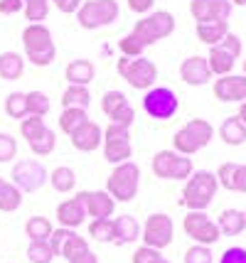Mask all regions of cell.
I'll return each mask as SVG.
<instances>
[{"mask_svg": "<svg viewBox=\"0 0 246 263\" xmlns=\"http://www.w3.org/2000/svg\"><path fill=\"white\" fill-rule=\"evenodd\" d=\"M217 190H219V182H217V175L214 172H210V170L192 172L187 184H185V190H182L180 204H185L190 212H204L212 204Z\"/></svg>", "mask_w": 246, "mask_h": 263, "instance_id": "obj_1", "label": "cell"}, {"mask_svg": "<svg viewBox=\"0 0 246 263\" xmlns=\"http://www.w3.org/2000/svg\"><path fill=\"white\" fill-rule=\"evenodd\" d=\"M25 59H30L35 67H47L57 57V47L52 42V32L45 25H27L23 30Z\"/></svg>", "mask_w": 246, "mask_h": 263, "instance_id": "obj_2", "label": "cell"}, {"mask_svg": "<svg viewBox=\"0 0 246 263\" xmlns=\"http://www.w3.org/2000/svg\"><path fill=\"white\" fill-rule=\"evenodd\" d=\"M214 138V128H212L210 121L204 118H192L187 126H182L173 138V148L180 155H195L202 148L210 145V140Z\"/></svg>", "mask_w": 246, "mask_h": 263, "instance_id": "obj_3", "label": "cell"}, {"mask_svg": "<svg viewBox=\"0 0 246 263\" xmlns=\"http://www.w3.org/2000/svg\"><path fill=\"white\" fill-rule=\"evenodd\" d=\"M138 184H141V167L136 162H121L113 167L106 182V192L113 197L116 202H130L138 195Z\"/></svg>", "mask_w": 246, "mask_h": 263, "instance_id": "obj_4", "label": "cell"}, {"mask_svg": "<svg viewBox=\"0 0 246 263\" xmlns=\"http://www.w3.org/2000/svg\"><path fill=\"white\" fill-rule=\"evenodd\" d=\"M153 175L160 180H190L195 165L187 155H180L175 150H160L153 158Z\"/></svg>", "mask_w": 246, "mask_h": 263, "instance_id": "obj_5", "label": "cell"}, {"mask_svg": "<svg viewBox=\"0 0 246 263\" xmlns=\"http://www.w3.org/2000/svg\"><path fill=\"white\" fill-rule=\"evenodd\" d=\"M175 32V17L170 15L167 10H158V12H150L148 17H143L136 23L133 27V34L141 40L143 45H155L158 40H165L170 34Z\"/></svg>", "mask_w": 246, "mask_h": 263, "instance_id": "obj_6", "label": "cell"}, {"mask_svg": "<svg viewBox=\"0 0 246 263\" xmlns=\"http://www.w3.org/2000/svg\"><path fill=\"white\" fill-rule=\"evenodd\" d=\"M116 71L128 81L133 89H153V84L158 79V67L145 57H138V59L121 57L116 62Z\"/></svg>", "mask_w": 246, "mask_h": 263, "instance_id": "obj_7", "label": "cell"}, {"mask_svg": "<svg viewBox=\"0 0 246 263\" xmlns=\"http://www.w3.org/2000/svg\"><path fill=\"white\" fill-rule=\"evenodd\" d=\"M118 17V3L116 0H84L82 8L77 10V20L84 30H96L111 25Z\"/></svg>", "mask_w": 246, "mask_h": 263, "instance_id": "obj_8", "label": "cell"}, {"mask_svg": "<svg viewBox=\"0 0 246 263\" xmlns=\"http://www.w3.org/2000/svg\"><path fill=\"white\" fill-rule=\"evenodd\" d=\"M143 108H145V114L150 118L170 121L177 114V108H180V99L167 86H153V89H148L145 99H143Z\"/></svg>", "mask_w": 246, "mask_h": 263, "instance_id": "obj_9", "label": "cell"}, {"mask_svg": "<svg viewBox=\"0 0 246 263\" xmlns=\"http://www.w3.org/2000/svg\"><path fill=\"white\" fill-rule=\"evenodd\" d=\"M12 184L20 192H35L40 187H45L49 182V172L45 170V165L40 160H20L12 167Z\"/></svg>", "mask_w": 246, "mask_h": 263, "instance_id": "obj_10", "label": "cell"}, {"mask_svg": "<svg viewBox=\"0 0 246 263\" xmlns=\"http://www.w3.org/2000/svg\"><path fill=\"white\" fill-rule=\"evenodd\" d=\"M173 236H175V224L167 214H150L145 219V227H143V246H150V249H158L163 251L165 246L173 243Z\"/></svg>", "mask_w": 246, "mask_h": 263, "instance_id": "obj_11", "label": "cell"}, {"mask_svg": "<svg viewBox=\"0 0 246 263\" xmlns=\"http://www.w3.org/2000/svg\"><path fill=\"white\" fill-rule=\"evenodd\" d=\"M182 229L190 239L199 243V246H212L219 241V227L217 221H212L204 212H187V217L182 219Z\"/></svg>", "mask_w": 246, "mask_h": 263, "instance_id": "obj_12", "label": "cell"}, {"mask_svg": "<svg viewBox=\"0 0 246 263\" xmlns=\"http://www.w3.org/2000/svg\"><path fill=\"white\" fill-rule=\"evenodd\" d=\"M49 246H52V253L54 256H62V258H74L77 253H82L89 249V243L84 236H79L74 229H64V227H59V229L52 231V236H49Z\"/></svg>", "mask_w": 246, "mask_h": 263, "instance_id": "obj_13", "label": "cell"}, {"mask_svg": "<svg viewBox=\"0 0 246 263\" xmlns=\"http://www.w3.org/2000/svg\"><path fill=\"white\" fill-rule=\"evenodd\" d=\"M229 0H190V12L197 23H212V20H229L232 15Z\"/></svg>", "mask_w": 246, "mask_h": 263, "instance_id": "obj_14", "label": "cell"}, {"mask_svg": "<svg viewBox=\"0 0 246 263\" xmlns=\"http://www.w3.org/2000/svg\"><path fill=\"white\" fill-rule=\"evenodd\" d=\"M79 197L86 206V217L111 219V214L116 212V199L106 190H84V192H79Z\"/></svg>", "mask_w": 246, "mask_h": 263, "instance_id": "obj_15", "label": "cell"}, {"mask_svg": "<svg viewBox=\"0 0 246 263\" xmlns=\"http://www.w3.org/2000/svg\"><path fill=\"white\" fill-rule=\"evenodd\" d=\"M214 74H212L210 64H207V57H187L182 64H180V79L190 84V86H204L207 81L212 79Z\"/></svg>", "mask_w": 246, "mask_h": 263, "instance_id": "obj_16", "label": "cell"}, {"mask_svg": "<svg viewBox=\"0 0 246 263\" xmlns=\"http://www.w3.org/2000/svg\"><path fill=\"white\" fill-rule=\"evenodd\" d=\"M214 96L219 101L234 103L246 101V77H236V74H226L214 81Z\"/></svg>", "mask_w": 246, "mask_h": 263, "instance_id": "obj_17", "label": "cell"}, {"mask_svg": "<svg viewBox=\"0 0 246 263\" xmlns=\"http://www.w3.org/2000/svg\"><path fill=\"white\" fill-rule=\"evenodd\" d=\"M57 219L64 229H77L86 221V206H84L82 197H69L57 206Z\"/></svg>", "mask_w": 246, "mask_h": 263, "instance_id": "obj_18", "label": "cell"}, {"mask_svg": "<svg viewBox=\"0 0 246 263\" xmlns=\"http://www.w3.org/2000/svg\"><path fill=\"white\" fill-rule=\"evenodd\" d=\"M101 140H104L101 128L96 126L94 121H86V123L71 136V145L77 150H82V153H94V150H99Z\"/></svg>", "mask_w": 246, "mask_h": 263, "instance_id": "obj_19", "label": "cell"}, {"mask_svg": "<svg viewBox=\"0 0 246 263\" xmlns=\"http://www.w3.org/2000/svg\"><path fill=\"white\" fill-rule=\"evenodd\" d=\"M229 34V23L226 20H212V23H197V37L204 45H219L224 37Z\"/></svg>", "mask_w": 246, "mask_h": 263, "instance_id": "obj_20", "label": "cell"}, {"mask_svg": "<svg viewBox=\"0 0 246 263\" xmlns=\"http://www.w3.org/2000/svg\"><path fill=\"white\" fill-rule=\"evenodd\" d=\"M217 227H219V234H224V236H239L246 229L244 212H239V209H224L222 214H219Z\"/></svg>", "mask_w": 246, "mask_h": 263, "instance_id": "obj_21", "label": "cell"}, {"mask_svg": "<svg viewBox=\"0 0 246 263\" xmlns=\"http://www.w3.org/2000/svg\"><path fill=\"white\" fill-rule=\"evenodd\" d=\"M64 77H67V81L71 86H86L89 81L94 79V64L89 59H74L67 67Z\"/></svg>", "mask_w": 246, "mask_h": 263, "instance_id": "obj_22", "label": "cell"}, {"mask_svg": "<svg viewBox=\"0 0 246 263\" xmlns=\"http://www.w3.org/2000/svg\"><path fill=\"white\" fill-rule=\"evenodd\" d=\"M113 227H116V243H133V241L141 236V224L130 214L116 217L113 219Z\"/></svg>", "mask_w": 246, "mask_h": 263, "instance_id": "obj_23", "label": "cell"}, {"mask_svg": "<svg viewBox=\"0 0 246 263\" xmlns=\"http://www.w3.org/2000/svg\"><path fill=\"white\" fill-rule=\"evenodd\" d=\"M207 64H210L212 74H217V77H226V74H232V69H234L236 59L229 54V52H224L219 45H214L210 49V57H207Z\"/></svg>", "mask_w": 246, "mask_h": 263, "instance_id": "obj_24", "label": "cell"}, {"mask_svg": "<svg viewBox=\"0 0 246 263\" xmlns=\"http://www.w3.org/2000/svg\"><path fill=\"white\" fill-rule=\"evenodd\" d=\"M25 71V59L17 52H3L0 54V77L8 81H17Z\"/></svg>", "mask_w": 246, "mask_h": 263, "instance_id": "obj_25", "label": "cell"}, {"mask_svg": "<svg viewBox=\"0 0 246 263\" xmlns=\"http://www.w3.org/2000/svg\"><path fill=\"white\" fill-rule=\"evenodd\" d=\"M219 138H222L226 145H241L246 143V126L239 121V116H232L226 118L219 128Z\"/></svg>", "mask_w": 246, "mask_h": 263, "instance_id": "obj_26", "label": "cell"}, {"mask_svg": "<svg viewBox=\"0 0 246 263\" xmlns=\"http://www.w3.org/2000/svg\"><path fill=\"white\" fill-rule=\"evenodd\" d=\"M23 206V192L12 182L0 177V212H17Z\"/></svg>", "mask_w": 246, "mask_h": 263, "instance_id": "obj_27", "label": "cell"}, {"mask_svg": "<svg viewBox=\"0 0 246 263\" xmlns=\"http://www.w3.org/2000/svg\"><path fill=\"white\" fill-rule=\"evenodd\" d=\"M86 121H89V116L84 108H64L59 116V128H62V133H67L71 138Z\"/></svg>", "mask_w": 246, "mask_h": 263, "instance_id": "obj_28", "label": "cell"}, {"mask_svg": "<svg viewBox=\"0 0 246 263\" xmlns=\"http://www.w3.org/2000/svg\"><path fill=\"white\" fill-rule=\"evenodd\" d=\"M49 182H52V187L57 192L67 195V192H71L77 187V172L71 170V167H67V165H59V167H54V170L49 172Z\"/></svg>", "mask_w": 246, "mask_h": 263, "instance_id": "obj_29", "label": "cell"}, {"mask_svg": "<svg viewBox=\"0 0 246 263\" xmlns=\"http://www.w3.org/2000/svg\"><path fill=\"white\" fill-rule=\"evenodd\" d=\"M130 153V140H104V158L113 165H121V162H128Z\"/></svg>", "mask_w": 246, "mask_h": 263, "instance_id": "obj_30", "label": "cell"}, {"mask_svg": "<svg viewBox=\"0 0 246 263\" xmlns=\"http://www.w3.org/2000/svg\"><path fill=\"white\" fill-rule=\"evenodd\" d=\"M91 103V93L86 86H67L64 93H62V106L64 108H84L86 111V106Z\"/></svg>", "mask_w": 246, "mask_h": 263, "instance_id": "obj_31", "label": "cell"}, {"mask_svg": "<svg viewBox=\"0 0 246 263\" xmlns=\"http://www.w3.org/2000/svg\"><path fill=\"white\" fill-rule=\"evenodd\" d=\"M52 231H54V227L47 217H30L25 224V234L30 236V241H49Z\"/></svg>", "mask_w": 246, "mask_h": 263, "instance_id": "obj_32", "label": "cell"}, {"mask_svg": "<svg viewBox=\"0 0 246 263\" xmlns=\"http://www.w3.org/2000/svg\"><path fill=\"white\" fill-rule=\"evenodd\" d=\"M89 236H94L101 243H111L116 241V227H113V219H94L89 224Z\"/></svg>", "mask_w": 246, "mask_h": 263, "instance_id": "obj_33", "label": "cell"}, {"mask_svg": "<svg viewBox=\"0 0 246 263\" xmlns=\"http://www.w3.org/2000/svg\"><path fill=\"white\" fill-rule=\"evenodd\" d=\"M49 96L42 91H30L27 93V116H37V118H45L49 114Z\"/></svg>", "mask_w": 246, "mask_h": 263, "instance_id": "obj_34", "label": "cell"}, {"mask_svg": "<svg viewBox=\"0 0 246 263\" xmlns=\"http://www.w3.org/2000/svg\"><path fill=\"white\" fill-rule=\"evenodd\" d=\"M5 114L10 118H27V93L23 91H15L5 99Z\"/></svg>", "mask_w": 246, "mask_h": 263, "instance_id": "obj_35", "label": "cell"}, {"mask_svg": "<svg viewBox=\"0 0 246 263\" xmlns=\"http://www.w3.org/2000/svg\"><path fill=\"white\" fill-rule=\"evenodd\" d=\"M54 148H57V136H54V130H49V128L40 138H37V140H32V143H30V150L35 153L37 158L52 155V153H54Z\"/></svg>", "mask_w": 246, "mask_h": 263, "instance_id": "obj_36", "label": "cell"}, {"mask_svg": "<svg viewBox=\"0 0 246 263\" xmlns=\"http://www.w3.org/2000/svg\"><path fill=\"white\" fill-rule=\"evenodd\" d=\"M45 130H47L45 118H37V116H27V118H23V123H20V133H23V138L27 140V143L37 140Z\"/></svg>", "mask_w": 246, "mask_h": 263, "instance_id": "obj_37", "label": "cell"}, {"mask_svg": "<svg viewBox=\"0 0 246 263\" xmlns=\"http://www.w3.org/2000/svg\"><path fill=\"white\" fill-rule=\"evenodd\" d=\"M27 258H30V263H52L54 253H52L49 241H30V246H27Z\"/></svg>", "mask_w": 246, "mask_h": 263, "instance_id": "obj_38", "label": "cell"}, {"mask_svg": "<svg viewBox=\"0 0 246 263\" xmlns=\"http://www.w3.org/2000/svg\"><path fill=\"white\" fill-rule=\"evenodd\" d=\"M49 3L47 0H30L25 3V20L30 25H42V20L47 17Z\"/></svg>", "mask_w": 246, "mask_h": 263, "instance_id": "obj_39", "label": "cell"}, {"mask_svg": "<svg viewBox=\"0 0 246 263\" xmlns=\"http://www.w3.org/2000/svg\"><path fill=\"white\" fill-rule=\"evenodd\" d=\"M126 106H128V99H126V93H121V91H106L104 99H101V111L108 118L116 114V111L126 108Z\"/></svg>", "mask_w": 246, "mask_h": 263, "instance_id": "obj_40", "label": "cell"}, {"mask_svg": "<svg viewBox=\"0 0 246 263\" xmlns=\"http://www.w3.org/2000/svg\"><path fill=\"white\" fill-rule=\"evenodd\" d=\"M118 49H121V54H123V57L133 59V57H143V49H145V45H143L136 34L130 32V34H126V37L118 42Z\"/></svg>", "mask_w": 246, "mask_h": 263, "instance_id": "obj_41", "label": "cell"}, {"mask_svg": "<svg viewBox=\"0 0 246 263\" xmlns=\"http://www.w3.org/2000/svg\"><path fill=\"white\" fill-rule=\"evenodd\" d=\"M236 170H239L236 162H224V165H219V170H217V182L222 184L224 190H229V192H234Z\"/></svg>", "mask_w": 246, "mask_h": 263, "instance_id": "obj_42", "label": "cell"}, {"mask_svg": "<svg viewBox=\"0 0 246 263\" xmlns=\"http://www.w3.org/2000/svg\"><path fill=\"white\" fill-rule=\"evenodd\" d=\"M212 261H214V258H212L210 246L195 243V246H190L187 251H185V263H212Z\"/></svg>", "mask_w": 246, "mask_h": 263, "instance_id": "obj_43", "label": "cell"}, {"mask_svg": "<svg viewBox=\"0 0 246 263\" xmlns=\"http://www.w3.org/2000/svg\"><path fill=\"white\" fill-rule=\"evenodd\" d=\"M165 256L158 249H150V246H141L136 249V253L130 256V263H160Z\"/></svg>", "mask_w": 246, "mask_h": 263, "instance_id": "obj_44", "label": "cell"}, {"mask_svg": "<svg viewBox=\"0 0 246 263\" xmlns=\"http://www.w3.org/2000/svg\"><path fill=\"white\" fill-rule=\"evenodd\" d=\"M17 155V143L10 133H0V162H10Z\"/></svg>", "mask_w": 246, "mask_h": 263, "instance_id": "obj_45", "label": "cell"}, {"mask_svg": "<svg viewBox=\"0 0 246 263\" xmlns=\"http://www.w3.org/2000/svg\"><path fill=\"white\" fill-rule=\"evenodd\" d=\"M133 118H136V108H133V106L128 103L126 108H121V111H116V114L111 116V123H116V126H123V128H130Z\"/></svg>", "mask_w": 246, "mask_h": 263, "instance_id": "obj_46", "label": "cell"}, {"mask_svg": "<svg viewBox=\"0 0 246 263\" xmlns=\"http://www.w3.org/2000/svg\"><path fill=\"white\" fill-rule=\"evenodd\" d=\"M219 47H222L224 52H229V54H232L234 59L241 57V40H239L236 34L229 32V34H226V37L222 40V42H219Z\"/></svg>", "mask_w": 246, "mask_h": 263, "instance_id": "obj_47", "label": "cell"}, {"mask_svg": "<svg viewBox=\"0 0 246 263\" xmlns=\"http://www.w3.org/2000/svg\"><path fill=\"white\" fill-rule=\"evenodd\" d=\"M219 263H246V249H241V246L226 249V251L222 253Z\"/></svg>", "mask_w": 246, "mask_h": 263, "instance_id": "obj_48", "label": "cell"}, {"mask_svg": "<svg viewBox=\"0 0 246 263\" xmlns=\"http://www.w3.org/2000/svg\"><path fill=\"white\" fill-rule=\"evenodd\" d=\"M104 140H130L128 128L116 126V123H108L104 130Z\"/></svg>", "mask_w": 246, "mask_h": 263, "instance_id": "obj_49", "label": "cell"}, {"mask_svg": "<svg viewBox=\"0 0 246 263\" xmlns=\"http://www.w3.org/2000/svg\"><path fill=\"white\" fill-rule=\"evenodd\" d=\"M52 3L67 15H77V10L82 8V0H52Z\"/></svg>", "mask_w": 246, "mask_h": 263, "instance_id": "obj_50", "label": "cell"}, {"mask_svg": "<svg viewBox=\"0 0 246 263\" xmlns=\"http://www.w3.org/2000/svg\"><path fill=\"white\" fill-rule=\"evenodd\" d=\"M23 10V0H0V15H15Z\"/></svg>", "mask_w": 246, "mask_h": 263, "instance_id": "obj_51", "label": "cell"}, {"mask_svg": "<svg viewBox=\"0 0 246 263\" xmlns=\"http://www.w3.org/2000/svg\"><path fill=\"white\" fill-rule=\"evenodd\" d=\"M69 263H99V256H96L91 249H86V251L77 253L74 258H69Z\"/></svg>", "mask_w": 246, "mask_h": 263, "instance_id": "obj_52", "label": "cell"}, {"mask_svg": "<svg viewBox=\"0 0 246 263\" xmlns=\"http://www.w3.org/2000/svg\"><path fill=\"white\" fill-rule=\"evenodd\" d=\"M153 5H155V0H128V8L133 12H148L153 8Z\"/></svg>", "mask_w": 246, "mask_h": 263, "instance_id": "obj_53", "label": "cell"}, {"mask_svg": "<svg viewBox=\"0 0 246 263\" xmlns=\"http://www.w3.org/2000/svg\"><path fill=\"white\" fill-rule=\"evenodd\" d=\"M234 192H244L246 195V165H239V170H236Z\"/></svg>", "mask_w": 246, "mask_h": 263, "instance_id": "obj_54", "label": "cell"}, {"mask_svg": "<svg viewBox=\"0 0 246 263\" xmlns=\"http://www.w3.org/2000/svg\"><path fill=\"white\" fill-rule=\"evenodd\" d=\"M239 121H241V123L246 126V101L241 103V108H239Z\"/></svg>", "mask_w": 246, "mask_h": 263, "instance_id": "obj_55", "label": "cell"}, {"mask_svg": "<svg viewBox=\"0 0 246 263\" xmlns=\"http://www.w3.org/2000/svg\"><path fill=\"white\" fill-rule=\"evenodd\" d=\"M232 5H246V0H229Z\"/></svg>", "mask_w": 246, "mask_h": 263, "instance_id": "obj_56", "label": "cell"}, {"mask_svg": "<svg viewBox=\"0 0 246 263\" xmlns=\"http://www.w3.org/2000/svg\"><path fill=\"white\" fill-rule=\"evenodd\" d=\"M244 77H246V59H244Z\"/></svg>", "mask_w": 246, "mask_h": 263, "instance_id": "obj_57", "label": "cell"}, {"mask_svg": "<svg viewBox=\"0 0 246 263\" xmlns=\"http://www.w3.org/2000/svg\"><path fill=\"white\" fill-rule=\"evenodd\" d=\"M244 219H246V212H244Z\"/></svg>", "mask_w": 246, "mask_h": 263, "instance_id": "obj_58", "label": "cell"}, {"mask_svg": "<svg viewBox=\"0 0 246 263\" xmlns=\"http://www.w3.org/2000/svg\"><path fill=\"white\" fill-rule=\"evenodd\" d=\"M27 3H30V0H27Z\"/></svg>", "mask_w": 246, "mask_h": 263, "instance_id": "obj_59", "label": "cell"}]
</instances>
